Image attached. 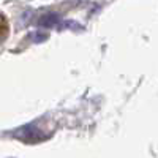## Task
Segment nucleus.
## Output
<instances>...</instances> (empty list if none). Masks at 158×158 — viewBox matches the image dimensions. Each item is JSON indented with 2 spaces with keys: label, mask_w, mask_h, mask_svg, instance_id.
<instances>
[{
  "label": "nucleus",
  "mask_w": 158,
  "mask_h": 158,
  "mask_svg": "<svg viewBox=\"0 0 158 158\" xmlns=\"http://www.w3.org/2000/svg\"><path fill=\"white\" fill-rule=\"evenodd\" d=\"M13 138H16L25 144H38V142L46 141L49 138V135L41 131L35 123H27V125L13 131Z\"/></svg>",
  "instance_id": "obj_1"
},
{
  "label": "nucleus",
  "mask_w": 158,
  "mask_h": 158,
  "mask_svg": "<svg viewBox=\"0 0 158 158\" xmlns=\"http://www.w3.org/2000/svg\"><path fill=\"white\" fill-rule=\"evenodd\" d=\"M59 21H60L59 15H56V13H48V15H43L38 19V25L40 27H44V29H51V27H56L59 24Z\"/></svg>",
  "instance_id": "obj_2"
},
{
  "label": "nucleus",
  "mask_w": 158,
  "mask_h": 158,
  "mask_svg": "<svg viewBox=\"0 0 158 158\" xmlns=\"http://www.w3.org/2000/svg\"><path fill=\"white\" fill-rule=\"evenodd\" d=\"M30 40H32V41L33 43H41V41H46V40H48V33H33L32 36H30Z\"/></svg>",
  "instance_id": "obj_3"
},
{
  "label": "nucleus",
  "mask_w": 158,
  "mask_h": 158,
  "mask_svg": "<svg viewBox=\"0 0 158 158\" xmlns=\"http://www.w3.org/2000/svg\"><path fill=\"white\" fill-rule=\"evenodd\" d=\"M2 25H3V33H2V38L5 40V36H6V21H5V16L2 18Z\"/></svg>",
  "instance_id": "obj_4"
}]
</instances>
